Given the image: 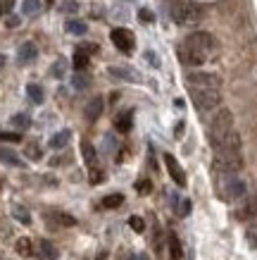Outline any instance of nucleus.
I'll use <instances>...</instances> for the list:
<instances>
[{
    "instance_id": "1",
    "label": "nucleus",
    "mask_w": 257,
    "mask_h": 260,
    "mask_svg": "<svg viewBox=\"0 0 257 260\" xmlns=\"http://www.w3.org/2000/svg\"><path fill=\"white\" fill-rule=\"evenodd\" d=\"M231 132H234V115H231V110L222 108V110H219L217 115L210 119V126H207L210 143H212V146H217V143L222 141L226 134H231Z\"/></svg>"
},
{
    "instance_id": "2",
    "label": "nucleus",
    "mask_w": 257,
    "mask_h": 260,
    "mask_svg": "<svg viewBox=\"0 0 257 260\" xmlns=\"http://www.w3.org/2000/svg\"><path fill=\"white\" fill-rule=\"evenodd\" d=\"M171 17L176 24H198L203 19V8L191 0H176L171 5Z\"/></svg>"
},
{
    "instance_id": "3",
    "label": "nucleus",
    "mask_w": 257,
    "mask_h": 260,
    "mask_svg": "<svg viewBox=\"0 0 257 260\" xmlns=\"http://www.w3.org/2000/svg\"><path fill=\"white\" fill-rule=\"evenodd\" d=\"M212 170H214V174H222V177L241 172L243 170V155L241 153H222V155L214 158Z\"/></svg>"
},
{
    "instance_id": "4",
    "label": "nucleus",
    "mask_w": 257,
    "mask_h": 260,
    "mask_svg": "<svg viewBox=\"0 0 257 260\" xmlns=\"http://www.w3.org/2000/svg\"><path fill=\"white\" fill-rule=\"evenodd\" d=\"M191 98H193L195 110L200 112H210L214 108H219L222 103V93L214 91V88H203V91H191Z\"/></svg>"
},
{
    "instance_id": "5",
    "label": "nucleus",
    "mask_w": 257,
    "mask_h": 260,
    "mask_svg": "<svg viewBox=\"0 0 257 260\" xmlns=\"http://www.w3.org/2000/svg\"><path fill=\"white\" fill-rule=\"evenodd\" d=\"M186 79H188V88L191 91H203V88L219 91V84H222V79H219L217 74H212V72H191Z\"/></svg>"
},
{
    "instance_id": "6",
    "label": "nucleus",
    "mask_w": 257,
    "mask_h": 260,
    "mask_svg": "<svg viewBox=\"0 0 257 260\" xmlns=\"http://www.w3.org/2000/svg\"><path fill=\"white\" fill-rule=\"evenodd\" d=\"M219 191H222L224 201H238L245 196V181L238 179L236 174H226L224 181L219 184Z\"/></svg>"
},
{
    "instance_id": "7",
    "label": "nucleus",
    "mask_w": 257,
    "mask_h": 260,
    "mask_svg": "<svg viewBox=\"0 0 257 260\" xmlns=\"http://www.w3.org/2000/svg\"><path fill=\"white\" fill-rule=\"evenodd\" d=\"M109 39H112V43H115V46H117V50H122V53H131L133 46H136V36H133V31L124 29V26L112 29Z\"/></svg>"
},
{
    "instance_id": "8",
    "label": "nucleus",
    "mask_w": 257,
    "mask_h": 260,
    "mask_svg": "<svg viewBox=\"0 0 257 260\" xmlns=\"http://www.w3.org/2000/svg\"><path fill=\"white\" fill-rule=\"evenodd\" d=\"M183 46L195 48V50H200V53H205V55H210L212 48H214V36H212V34H207V31H195V34H191V36H188Z\"/></svg>"
},
{
    "instance_id": "9",
    "label": "nucleus",
    "mask_w": 257,
    "mask_h": 260,
    "mask_svg": "<svg viewBox=\"0 0 257 260\" xmlns=\"http://www.w3.org/2000/svg\"><path fill=\"white\" fill-rule=\"evenodd\" d=\"M107 74L112 77V79H119V81H140V74L133 67H117V64H112V67H107Z\"/></svg>"
},
{
    "instance_id": "10",
    "label": "nucleus",
    "mask_w": 257,
    "mask_h": 260,
    "mask_svg": "<svg viewBox=\"0 0 257 260\" xmlns=\"http://www.w3.org/2000/svg\"><path fill=\"white\" fill-rule=\"evenodd\" d=\"M179 57H181V62L188 64V67H198V64H203L205 60H207V55H205V53L195 50V48H188V46H183L179 50Z\"/></svg>"
},
{
    "instance_id": "11",
    "label": "nucleus",
    "mask_w": 257,
    "mask_h": 260,
    "mask_svg": "<svg viewBox=\"0 0 257 260\" xmlns=\"http://www.w3.org/2000/svg\"><path fill=\"white\" fill-rule=\"evenodd\" d=\"M164 165H167V170H169L171 179L176 181L179 186H186V174H183V170H181V165L176 162V158H174V155L164 153Z\"/></svg>"
},
{
    "instance_id": "12",
    "label": "nucleus",
    "mask_w": 257,
    "mask_h": 260,
    "mask_svg": "<svg viewBox=\"0 0 257 260\" xmlns=\"http://www.w3.org/2000/svg\"><path fill=\"white\" fill-rule=\"evenodd\" d=\"M36 57H39V48H36V43H31V41L22 43L19 50H17V60H19V64H31Z\"/></svg>"
},
{
    "instance_id": "13",
    "label": "nucleus",
    "mask_w": 257,
    "mask_h": 260,
    "mask_svg": "<svg viewBox=\"0 0 257 260\" xmlns=\"http://www.w3.org/2000/svg\"><path fill=\"white\" fill-rule=\"evenodd\" d=\"M252 217H257V193L245 198V203L238 208V220H252Z\"/></svg>"
},
{
    "instance_id": "14",
    "label": "nucleus",
    "mask_w": 257,
    "mask_h": 260,
    "mask_svg": "<svg viewBox=\"0 0 257 260\" xmlns=\"http://www.w3.org/2000/svg\"><path fill=\"white\" fill-rule=\"evenodd\" d=\"M102 108H105V101H102L100 95H98V98H91L88 105H86V110H84L86 119H88V122H95V119L102 115Z\"/></svg>"
},
{
    "instance_id": "15",
    "label": "nucleus",
    "mask_w": 257,
    "mask_h": 260,
    "mask_svg": "<svg viewBox=\"0 0 257 260\" xmlns=\"http://www.w3.org/2000/svg\"><path fill=\"white\" fill-rule=\"evenodd\" d=\"M81 155H84L86 165L91 167V170H95V165H98V153H95L93 143H91V141H81Z\"/></svg>"
},
{
    "instance_id": "16",
    "label": "nucleus",
    "mask_w": 257,
    "mask_h": 260,
    "mask_svg": "<svg viewBox=\"0 0 257 260\" xmlns=\"http://www.w3.org/2000/svg\"><path fill=\"white\" fill-rule=\"evenodd\" d=\"M69 139H71V132L69 129H62V132H57V134L50 136V148H55V150L64 148V146L69 143Z\"/></svg>"
},
{
    "instance_id": "17",
    "label": "nucleus",
    "mask_w": 257,
    "mask_h": 260,
    "mask_svg": "<svg viewBox=\"0 0 257 260\" xmlns=\"http://www.w3.org/2000/svg\"><path fill=\"white\" fill-rule=\"evenodd\" d=\"M131 124H133V112H131V110L119 112L117 119H115V126H117V129L122 132V134H126V132L131 129Z\"/></svg>"
},
{
    "instance_id": "18",
    "label": "nucleus",
    "mask_w": 257,
    "mask_h": 260,
    "mask_svg": "<svg viewBox=\"0 0 257 260\" xmlns=\"http://www.w3.org/2000/svg\"><path fill=\"white\" fill-rule=\"evenodd\" d=\"M0 160H3L5 165H12V167H22V165H24L22 158L17 155L15 150H12V148H5V146L0 148Z\"/></svg>"
},
{
    "instance_id": "19",
    "label": "nucleus",
    "mask_w": 257,
    "mask_h": 260,
    "mask_svg": "<svg viewBox=\"0 0 257 260\" xmlns=\"http://www.w3.org/2000/svg\"><path fill=\"white\" fill-rule=\"evenodd\" d=\"M67 70H69V60L60 57V60H55V64L50 67V74H53L55 79H64V77H67Z\"/></svg>"
},
{
    "instance_id": "20",
    "label": "nucleus",
    "mask_w": 257,
    "mask_h": 260,
    "mask_svg": "<svg viewBox=\"0 0 257 260\" xmlns=\"http://www.w3.org/2000/svg\"><path fill=\"white\" fill-rule=\"evenodd\" d=\"M26 95H29V101H31L33 105H41V103L46 101V93H43V88H41L39 84H29V86H26Z\"/></svg>"
},
{
    "instance_id": "21",
    "label": "nucleus",
    "mask_w": 257,
    "mask_h": 260,
    "mask_svg": "<svg viewBox=\"0 0 257 260\" xmlns=\"http://www.w3.org/2000/svg\"><path fill=\"white\" fill-rule=\"evenodd\" d=\"M64 29L69 34H74V36H84V34L88 31V24L81 22V19H69V22L64 24Z\"/></svg>"
},
{
    "instance_id": "22",
    "label": "nucleus",
    "mask_w": 257,
    "mask_h": 260,
    "mask_svg": "<svg viewBox=\"0 0 257 260\" xmlns=\"http://www.w3.org/2000/svg\"><path fill=\"white\" fill-rule=\"evenodd\" d=\"M169 260H181V255H183V251H181V241L176 234H169Z\"/></svg>"
},
{
    "instance_id": "23",
    "label": "nucleus",
    "mask_w": 257,
    "mask_h": 260,
    "mask_svg": "<svg viewBox=\"0 0 257 260\" xmlns=\"http://www.w3.org/2000/svg\"><path fill=\"white\" fill-rule=\"evenodd\" d=\"M39 251H41V258L43 260H57V248H55L50 241H46V239L39 244Z\"/></svg>"
},
{
    "instance_id": "24",
    "label": "nucleus",
    "mask_w": 257,
    "mask_h": 260,
    "mask_svg": "<svg viewBox=\"0 0 257 260\" xmlns=\"http://www.w3.org/2000/svg\"><path fill=\"white\" fill-rule=\"evenodd\" d=\"M41 8H43V3H41V0H24L22 3V12L26 17H36L41 12Z\"/></svg>"
},
{
    "instance_id": "25",
    "label": "nucleus",
    "mask_w": 257,
    "mask_h": 260,
    "mask_svg": "<svg viewBox=\"0 0 257 260\" xmlns=\"http://www.w3.org/2000/svg\"><path fill=\"white\" fill-rule=\"evenodd\" d=\"M15 248H17V253L19 255H24V258H29V255H33V244H31V239H19L15 244Z\"/></svg>"
},
{
    "instance_id": "26",
    "label": "nucleus",
    "mask_w": 257,
    "mask_h": 260,
    "mask_svg": "<svg viewBox=\"0 0 257 260\" xmlns=\"http://www.w3.org/2000/svg\"><path fill=\"white\" fill-rule=\"evenodd\" d=\"M12 215H15L22 224H29V222H31V215H29V210H26L24 205H12Z\"/></svg>"
},
{
    "instance_id": "27",
    "label": "nucleus",
    "mask_w": 257,
    "mask_h": 260,
    "mask_svg": "<svg viewBox=\"0 0 257 260\" xmlns=\"http://www.w3.org/2000/svg\"><path fill=\"white\" fill-rule=\"evenodd\" d=\"M12 124H15L17 129H29V126H31V117L24 115V112H17L15 117H12Z\"/></svg>"
},
{
    "instance_id": "28",
    "label": "nucleus",
    "mask_w": 257,
    "mask_h": 260,
    "mask_svg": "<svg viewBox=\"0 0 257 260\" xmlns=\"http://www.w3.org/2000/svg\"><path fill=\"white\" fill-rule=\"evenodd\" d=\"M71 84H74V88H77V91H84V88H88L91 79H88L86 74H81V72H79V74H74V79H71Z\"/></svg>"
},
{
    "instance_id": "29",
    "label": "nucleus",
    "mask_w": 257,
    "mask_h": 260,
    "mask_svg": "<svg viewBox=\"0 0 257 260\" xmlns=\"http://www.w3.org/2000/svg\"><path fill=\"white\" fill-rule=\"evenodd\" d=\"M122 201H124V196H122V193H109V196H105L102 205H105V208H119V205H122Z\"/></svg>"
},
{
    "instance_id": "30",
    "label": "nucleus",
    "mask_w": 257,
    "mask_h": 260,
    "mask_svg": "<svg viewBox=\"0 0 257 260\" xmlns=\"http://www.w3.org/2000/svg\"><path fill=\"white\" fill-rule=\"evenodd\" d=\"M74 67H77L79 72L88 67V55H86L84 50H77V53H74Z\"/></svg>"
},
{
    "instance_id": "31",
    "label": "nucleus",
    "mask_w": 257,
    "mask_h": 260,
    "mask_svg": "<svg viewBox=\"0 0 257 260\" xmlns=\"http://www.w3.org/2000/svg\"><path fill=\"white\" fill-rule=\"evenodd\" d=\"M129 227L133 229V232H145V222H143V217H138V215H133V217H129Z\"/></svg>"
},
{
    "instance_id": "32",
    "label": "nucleus",
    "mask_w": 257,
    "mask_h": 260,
    "mask_svg": "<svg viewBox=\"0 0 257 260\" xmlns=\"http://www.w3.org/2000/svg\"><path fill=\"white\" fill-rule=\"evenodd\" d=\"M138 19H140L143 24H153V22H155V15H153V10L140 8V10H138Z\"/></svg>"
},
{
    "instance_id": "33",
    "label": "nucleus",
    "mask_w": 257,
    "mask_h": 260,
    "mask_svg": "<svg viewBox=\"0 0 257 260\" xmlns=\"http://www.w3.org/2000/svg\"><path fill=\"white\" fill-rule=\"evenodd\" d=\"M55 217H57V222H60V224H64V227H74V224H77V220H74L71 215H67V213H57Z\"/></svg>"
},
{
    "instance_id": "34",
    "label": "nucleus",
    "mask_w": 257,
    "mask_h": 260,
    "mask_svg": "<svg viewBox=\"0 0 257 260\" xmlns=\"http://www.w3.org/2000/svg\"><path fill=\"white\" fill-rule=\"evenodd\" d=\"M26 155L31 160H41V148H39V143H29L26 146Z\"/></svg>"
},
{
    "instance_id": "35",
    "label": "nucleus",
    "mask_w": 257,
    "mask_h": 260,
    "mask_svg": "<svg viewBox=\"0 0 257 260\" xmlns=\"http://www.w3.org/2000/svg\"><path fill=\"white\" fill-rule=\"evenodd\" d=\"M0 141L17 143V141H22V136H19V134H12V132H0Z\"/></svg>"
},
{
    "instance_id": "36",
    "label": "nucleus",
    "mask_w": 257,
    "mask_h": 260,
    "mask_svg": "<svg viewBox=\"0 0 257 260\" xmlns=\"http://www.w3.org/2000/svg\"><path fill=\"white\" fill-rule=\"evenodd\" d=\"M176 210H179V215H188V213H191V201H188V198L179 201V205H176Z\"/></svg>"
},
{
    "instance_id": "37",
    "label": "nucleus",
    "mask_w": 257,
    "mask_h": 260,
    "mask_svg": "<svg viewBox=\"0 0 257 260\" xmlns=\"http://www.w3.org/2000/svg\"><path fill=\"white\" fill-rule=\"evenodd\" d=\"M136 189H138V191H140V193H148V191H150V189H153V184H150V181H148V179H140V181H138V184H136Z\"/></svg>"
},
{
    "instance_id": "38",
    "label": "nucleus",
    "mask_w": 257,
    "mask_h": 260,
    "mask_svg": "<svg viewBox=\"0 0 257 260\" xmlns=\"http://www.w3.org/2000/svg\"><path fill=\"white\" fill-rule=\"evenodd\" d=\"M79 10V3H74V0H67L62 5V12H77Z\"/></svg>"
},
{
    "instance_id": "39",
    "label": "nucleus",
    "mask_w": 257,
    "mask_h": 260,
    "mask_svg": "<svg viewBox=\"0 0 257 260\" xmlns=\"http://www.w3.org/2000/svg\"><path fill=\"white\" fill-rule=\"evenodd\" d=\"M115 136H105V150H115Z\"/></svg>"
},
{
    "instance_id": "40",
    "label": "nucleus",
    "mask_w": 257,
    "mask_h": 260,
    "mask_svg": "<svg viewBox=\"0 0 257 260\" xmlns=\"http://www.w3.org/2000/svg\"><path fill=\"white\" fill-rule=\"evenodd\" d=\"M12 5H15V0H3V3H0V10H3V12H10Z\"/></svg>"
},
{
    "instance_id": "41",
    "label": "nucleus",
    "mask_w": 257,
    "mask_h": 260,
    "mask_svg": "<svg viewBox=\"0 0 257 260\" xmlns=\"http://www.w3.org/2000/svg\"><path fill=\"white\" fill-rule=\"evenodd\" d=\"M131 260H148V255L145 253H136V255H131Z\"/></svg>"
},
{
    "instance_id": "42",
    "label": "nucleus",
    "mask_w": 257,
    "mask_h": 260,
    "mask_svg": "<svg viewBox=\"0 0 257 260\" xmlns=\"http://www.w3.org/2000/svg\"><path fill=\"white\" fill-rule=\"evenodd\" d=\"M17 24H19V19H17V17H10V19H8V26H17Z\"/></svg>"
},
{
    "instance_id": "43",
    "label": "nucleus",
    "mask_w": 257,
    "mask_h": 260,
    "mask_svg": "<svg viewBox=\"0 0 257 260\" xmlns=\"http://www.w3.org/2000/svg\"><path fill=\"white\" fill-rule=\"evenodd\" d=\"M3 67H5V55L0 53V70H3Z\"/></svg>"
},
{
    "instance_id": "44",
    "label": "nucleus",
    "mask_w": 257,
    "mask_h": 260,
    "mask_svg": "<svg viewBox=\"0 0 257 260\" xmlns=\"http://www.w3.org/2000/svg\"><path fill=\"white\" fill-rule=\"evenodd\" d=\"M0 15H3V10H0Z\"/></svg>"
}]
</instances>
